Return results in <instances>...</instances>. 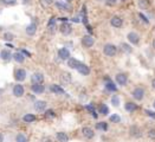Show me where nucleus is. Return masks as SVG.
I'll return each mask as SVG.
<instances>
[{
    "label": "nucleus",
    "mask_w": 155,
    "mask_h": 142,
    "mask_svg": "<svg viewBox=\"0 0 155 142\" xmlns=\"http://www.w3.org/2000/svg\"><path fill=\"white\" fill-rule=\"evenodd\" d=\"M103 52L104 55L108 57H114L117 52V47L113 45V44H105L104 47H103Z\"/></svg>",
    "instance_id": "1"
},
{
    "label": "nucleus",
    "mask_w": 155,
    "mask_h": 142,
    "mask_svg": "<svg viewBox=\"0 0 155 142\" xmlns=\"http://www.w3.org/2000/svg\"><path fill=\"white\" fill-rule=\"evenodd\" d=\"M46 102L45 101H42V99H38L34 102V109L37 113H44L46 110Z\"/></svg>",
    "instance_id": "2"
},
{
    "label": "nucleus",
    "mask_w": 155,
    "mask_h": 142,
    "mask_svg": "<svg viewBox=\"0 0 155 142\" xmlns=\"http://www.w3.org/2000/svg\"><path fill=\"white\" fill-rule=\"evenodd\" d=\"M115 79H116L117 84L124 86V85L127 84V82H128V76L126 75V73H122V72H120V73H117V75L115 76Z\"/></svg>",
    "instance_id": "3"
},
{
    "label": "nucleus",
    "mask_w": 155,
    "mask_h": 142,
    "mask_svg": "<svg viewBox=\"0 0 155 142\" xmlns=\"http://www.w3.org/2000/svg\"><path fill=\"white\" fill-rule=\"evenodd\" d=\"M25 78H26V71L24 70V69H18V70L15 71L14 79L17 82H23V81H25Z\"/></svg>",
    "instance_id": "4"
},
{
    "label": "nucleus",
    "mask_w": 155,
    "mask_h": 142,
    "mask_svg": "<svg viewBox=\"0 0 155 142\" xmlns=\"http://www.w3.org/2000/svg\"><path fill=\"white\" fill-rule=\"evenodd\" d=\"M131 95L136 101H141V99H143V96H144V90L142 88H135L133 90Z\"/></svg>",
    "instance_id": "5"
},
{
    "label": "nucleus",
    "mask_w": 155,
    "mask_h": 142,
    "mask_svg": "<svg viewBox=\"0 0 155 142\" xmlns=\"http://www.w3.org/2000/svg\"><path fill=\"white\" fill-rule=\"evenodd\" d=\"M94 43H95V40H94V38L90 34H85L84 37L82 38V44H83V46L86 47V49L91 47L94 45Z\"/></svg>",
    "instance_id": "6"
},
{
    "label": "nucleus",
    "mask_w": 155,
    "mask_h": 142,
    "mask_svg": "<svg viewBox=\"0 0 155 142\" xmlns=\"http://www.w3.org/2000/svg\"><path fill=\"white\" fill-rule=\"evenodd\" d=\"M110 24H111V26H114V27L120 28L122 25H123V20H122L121 17H118V15H114L113 18L110 19Z\"/></svg>",
    "instance_id": "7"
},
{
    "label": "nucleus",
    "mask_w": 155,
    "mask_h": 142,
    "mask_svg": "<svg viewBox=\"0 0 155 142\" xmlns=\"http://www.w3.org/2000/svg\"><path fill=\"white\" fill-rule=\"evenodd\" d=\"M43 81H44V76L40 72H34L32 76H31V82L32 84H37V83H40L42 84Z\"/></svg>",
    "instance_id": "8"
},
{
    "label": "nucleus",
    "mask_w": 155,
    "mask_h": 142,
    "mask_svg": "<svg viewBox=\"0 0 155 142\" xmlns=\"http://www.w3.org/2000/svg\"><path fill=\"white\" fill-rule=\"evenodd\" d=\"M58 57L63 60H68L70 58V51L66 47H62L58 50Z\"/></svg>",
    "instance_id": "9"
},
{
    "label": "nucleus",
    "mask_w": 155,
    "mask_h": 142,
    "mask_svg": "<svg viewBox=\"0 0 155 142\" xmlns=\"http://www.w3.org/2000/svg\"><path fill=\"white\" fill-rule=\"evenodd\" d=\"M0 58L4 60V62H10L12 58H13V55L7 50V49H4L0 51Z\"/></svg>",
    "instance_id": "10"
},
{
    "label": "nucleus",
    "mask_w": 155,
    "mask_h": 142,
    "mask_svg": "<svg viewBox=\"0 0 155 142\" xmlns=\"http://www.w3.org/2000/svg\"><path fill=\"white\" fill-rule=\"evenodd\" d=\"M13 95L15 97H21V96H24V92H25V90H24V86L21 84H17L13 86Z\"/></svg>",
    "instance_id": "11"
},
{
    "label": "nucleus",
    "mask_w": 155,
    "mask_h": 142,
    "mask_svg": "<svg viewBox=\"0 0 155 142\" xmlns=\"http://www.w3.org/2000/svg\"><path fill=\"white\" fill-rule=\"evenodd\" d=\"M31 90H32V92H34V94H37V95H39V94H43L44 91H45V86L40 83H37V84H32L31 85Z\"/></svg>",
    "instance_id": "12"
},
{
    "label": "nucleus",
    "mask_w": 155,
    "mask_h": 142,
    "mask_svg": "<svg viewBox=\"0 0 155 142\" xmlns=\"http://www.w3.org/2000/svg\"><path fill=\"white\" fill-rule=\"evenodd\" d=\"M127 38L131 44H135V45L139 44V42H140V37H139V34H137L136 32H129Z\"/></svg>",
    "instance_id": "13"
},
{
    "label": "nucleus",
    "mask_w": 155,
    "mask_h": 142,
    "mask_svg": "<svg viewBox=\"0 0 155 142\" xmlns=\"http://www.w3.org/2000/svg\"><path fill=\"white\" fill-rule=\"evenodd\" d=\"M59 30H60V32L64 34V36H68V34H70L71 31H72V27H71V25L69 24V23H63L62 25H60V27H59Z\"/></svg>",
    "instance_id": "14"
},
{
    "label": "nucleus",
    "mask_w": 155,
    "mask_h": 142,
    "mask_svg": "<svg viewBox=\"0 0 155 142\" xmlns=\"http://www.w3.org/2000/svg\"><path fill=\"white\" fill-rule=\"evenodd\" d=\"M50 90H51V92H53L56 95H64L65 94V90L58 84H52L50 86Z\"/></svg>",
    "instance_id": "15"
},
{
    "label": "nucleus",
    "mask_w": 155,
    "mask_h": 142,
    "mask_svg": "<svg viewBox=\"0 0 155 142\" xmlns=\"http://www.w3.org/2000/svg\"><path fill=\"white\" fill-rule=\"evenodd\" d=\"M36 32H37V23L32 21L31 24H28L27 27H26V33H27V36H34Z\"/></svg>",
    "instance_id": "16"
},
{
    "label": "nucleus",
    "mask_w": 155,
    "mask_h": 142,
    "mask_svg": "<svg viewBox=\"0 0 155 142\" xmlns=\"http://www.w3.org/2000/svg\"><path fill=\"white\" fill-rule=\"evenodd\" d=\"M82 133H83V136L86 137V139H92L94 136H95V133H94V130L91 129V128L89 127H84L82 129Z\"/></svg>",
    "instance_id": "17"
},
{
    "label": "nucleus",
    "mask_w": 155,
    "mask_h": 142,
    "mask_svg": "<svg viewBox=\"0 0 155 142\" xmlns=\"http://www.w3.org/2000/svg\"><path fill=\"white\" fill-rule=\"evenodd\" d=\"M79 64H81V62L77 60L76 58H69V59H68V66H69L70 69H76V70H77V68L79 66Z\"/></svg>",
    "instance_id": "18"
},
{
    "label": "nucleus",
    "mask_w": 155,
    "mask_h": 142,
    "mask_svg": "<svg viewBox=\"0 0 155 142\" xmlns=\"http://www.w3.org/2000/svg\"><path fill=\"white\" fill-rule=\"evenodd\" d=\"M77 71H78L81 75H84V76H86V75H89V73H90V69H89V66H88V65H85V64H83V63H81V64H79V66L77 68Z\"/></svg>",
    "instance_id": "19"
},
{
    "label": "nucleus",
    "mask_w": 155,
    "mask_h": 142,
    "mask_svg": "<svg viewBox=\"0 0 155 142\" xmlns=\"http://www.w3.org/2000/svg\"><path fill=\"white\" fill-rule=\"evenodd\" d=\"M36 120H37V116L33 115V114H26V115L23 116V121H24L25 123H32V122H34Z\"/></svg>",
    "instance_id": "20"
},
{
    "label": "nucleus",
    "mask_w": 155,
    "mask_h": 142,
    "mask_svg": "<svg viewBox=\"0 0 155 142\" xmlns=\"http://www.w3.org/2000/svg\"><path fill=\"white\" fill-rule=\"evenodd\" d=\"M13 59L17 62V63L21 64V63L25 62V56H24L23 52H15V53H13Z\"/></svg>",
    "instance_id": "21"
},
{
    "label": "nucleus",
    "mask_w": 155,
    "mask_h": 142,
    "mask_svg": "<svg viewBox=\"0 0 155 142\" xmlns=\"http://www.w3.org/2000/svg\"><path fill=\"white\" fill-rule=\"evenodd\" d=\"M130 134L134 137H140L141 136V129L137 127V126H131L130 127Z\"/></svg>",
    "instance_id": "22"
},
{
    "label": "nucleus",
    "mask_w": 155,
    "mask_h": 142,
    "mask_svg": "<svg viewBox=\"0 0 155 142\" xmlns=\"http://www.w3.org/2000/svg\"><path fill=\"white\" fill-rule=\"evenodd\" d=\"M56 139L59 142H68V141H69V136H68L65 133H63V131H59V133H57V134H56Z\"/></svg>",
    "instance_id": "23"
},
{
    "label": "nucleus",
    "mask_w": 155,
    "mask_h": 142,
    "mask_svg": "<svg viewBox=\"0 0 155 142\" xmlns=\"http://www.w3.org/2000/svg\"><path fill=\"white\" fill-rule=\"evenodd\" d=\"M56 6L59 10H62V11H66V12H70L71 11L70 6L68 4H65V2H62V1H57Z\"/></svg>",
    "instance_id": "24"
},
{
    "label": "nucleus",
    "mask_w": 155,
    "mask_h": 142,
    "mask_svg": "<svg viewBox=\"0 0 155 142\" xmlns=\"http://www.w3.org/2000/svg\"><path fill=\"white\" fill-rule=\"evenodd\" d=\"M105 89H107V90H109V91H116V90H117L116 85L114 84L109 78H105Z\"/></svg>",
    "instance_id": "25"
},
{
    "label": "nucleus",
    "mask_w": 155,
    "mask_h": 142,
    "mask_svg": "<svg viewBox=\"0 0 155 142\" xmlns=\"http://www.w3.org/2000/svg\"><path fill=\"white\" fill-rule=\"evenodd\" d=\"M124 109L129 113H133V111H135L137 109V105L135 103H133V102H127L126 105H124Z\"/></svg>",
    "instance_id": "26"
},
{
    "label": "nucleus",
    "mask_w": 155,
    "mask_h": 142,
    "mask_svg": "<svg viewBox=\"0 0 155 142\" xmlns=\"http://www.w3.org/2000/svg\"><path fill=\"white\" fill-rule=\"evenodd\" d=\"M121 49L123 50V52H126V53H131L133 52V47L127 44V43H122L121 44Z\"/></svg>",
    "instance_id": "27"
},
{
    "label": "nucleus",
    "mask_w": 155,
    "mask_h": 142,
    "mask_svg": "<svg viewBox=\"0 0 155 142\" xmlns=\"http://www.w3.org/2000/svg\"><path fill=\"white\" fill-rule=\"evenodd\" d=\"M60 78H62V82H64V83H70L71 82V75L68 72H63Z\"/></svg>",
    "instance_id": "28"
},
{
    "label": "nucleus",
    "mask_w": 155,
    "mask_h": 142,
    "mask_svg": "<svg viewBox=\"0 0 155 142\" xmlns=\"http://www.w3.org/2000/svg\"><path fill=\"white\" fill-rule=\"evenodd\" d=\"M98 111H99V114H102V115H108V114H109V108H108L105 104H101L98 107Z\"/></svg>",
    "instance_id": "29"
},
{
    "label": "nucleus",
    "mask_w": 155,
    "mask_h": 142,
    "mask_svg": "<svg viewBox=\"0 0 155 142\" xmlns=\"http://www.w3.org/2000/svg\"><path fill=\"white\" fill-rule=\"evenodd\" d=\"M15 142H27V137H26L24 134L19 133V134L15 136Z\"/></svg>",
    "instance_id": "30"
},
{
    "label": "nucleus",
    "mask_w": 155,
    "mask_h": 142,
    "mask_svg": "<svg viewBox=\"0 0 155 142\" xmlns=\"http://www.w3.org/2000/svg\"><path fill=\"white\" fill-rule=\"evenodd\" d=\"M139 6H140V8H142V10L148 8V6H149V0H139Z\"/></svg>",
    "instance_id": "31"
},
{
    "label": "nucleus",
    "mask_w": 155,
    "mask_h": 142,
    "mask_svg": "<svg viewBox=\"0 0 155 142\" xmlns=\"http://www.w3.org/2000/svg\"><path fill=\"white\" fill-rule=\"evenodd\" d=\"M45 117L46 118H55L56 114H55V111L52 109H47V110H45Z\"/></svg>",
    "instance_id": "32"
},
{
    "label": "nucleus",
    "mask_w": 155,
    "mask_h": 142,
    "mask_svg": "<svg viewBox=\"0 0 155 142\" xmlns=\"http://www.w3.org/2000/svg\"><path fill=\"white\" fill-rule=\"evenodd\" d=\"M4 39H5L6 42H12L14 39V34L11 33V32H6V33L4 34Z\"/></svg>",
    "instance_id": "33"
},
{
    "label": "nucleus",
    "mask_w": 155,
    "mask_h": 142,
    "mask_svg": "<svg viewBox=\"0 0 155 142\" xmlns=\"http://www.w3.org/2000/svg\"><path fill=\"white\" fill-rule=\"evenodd\" d=\"M110 122H113V123H120L121 122V117L117 114H114V115L110 116Z\"/></svg>",
    "instance_id": "34"
},
{
    "label": "nucleus",
    "mask_w": 155,
    "mask_h": 142,
    "mask_svg": "<svg viewBox=\"0 0 155 142\" xmlns=\"http://www.w3.org/2000/svg\"><path fill=\"white\" fill-rule=\"evenodd\" d=\"M111 104H113L114 107H118L120 105V97L117 95H114L113 97H111Z\"/></svg>",
    "instance_id": "35"
},
{
    "label": "nucleus",
    "mask_w": 155,
    "mask_h": 142,
    "mask_svg": "<svg viewBox=\"0 0 155 142\" xmlns=\"http://www.w3.org/2000/svg\"><path fill=\"white\" fill-rule=\"evenodd\" d=\"M96 128L98 130H108V124L105 122H99V123L96 124Z\"/></svg>",
    "instance_id": "36"
},
{
    "label": "nucleus",
    "mask_w": 155,
    "mask_h": 142,
    "mask_svg": "<svg viewBox=\"0 0 155 142\" xmlns=\"http://www.w3.org/2000/svg\"><path fill=\"white\" fill-rule=\"evenodd\" d=\"M85 108H86V109H88V110H89V111H90V113L92 114V116H94V117H95V118H96V117H97V114H96V111H95V108H94V107H92V105H91V104H89V105H86V107H85Z\"/></svg>",
    "instance_id": "37"
},
{
    "label": "nucleus",
    "mask_w": 155,
    "mask_h": 142,
    "mask_svg": "<svg viewBox=\"0 0 155 142\" xmlns=\"http://www.w3.org/2000/svg\"><path fill=\"white\" fill-rule=\"evenodd\" d=\"M1 1H2V4L7 5V6H14V5H17V0H1Z\"/></svg>",
    "instance_id": "38"
},
{
    "label": "nucleus",
    "mask_w": 155,
    "mask_h": 142,
    "mask_svg": "<svg viewBox=\"0 0 155 142\" xmlns=\"http://www.w3.org/2000/svg\"><path fill=\"white\" fill-rule=\"evenodd\" d=\"M55 24H56V18H51L50 19V21H49V24H47V26L49 27H55Z\"/></svg>",
    "instance_id": "39"
},
{
    "label": "nucleus",
    "mask_w": 155,
    "mask_h": 142,
    "mask_svg": "<svg viewBox=\"0 0 155 142\" xmlns=\"http://www.w3.org/2000/svg\"><path fill=\"white\" fill-rule=\"evenodd\" d=\"M139 17H140V18L142 19V21H143V23H146V24H149V20H148V18H147V17H146V15H144L143 13H139Z\"/></svg>",
    "instance_id": "40"
},
{
    "label": "nucleus",
    "mask_w": 155,
    "mask_h": 142,
    "mask_svg": "<svg viewBox=\"0 0 155 142\" xmlns=\"http://www.w3.org/2000/svg\"><path fill=\"white\" fill-rule=\"evenodd\" d=\"M148 136H149L150 139L155 140V129H150V130L148 131Z\"/></svg>",
    "instance_id": "41"
},
{
    "label": "nucleus",
    "mask_w": 155,
    "mask_h": 142,
    "mask_svg": "<svg viewBox=\"0 0 155 142\" xmlns=\"http://www.w3.org/2000/svg\"><path fill=\"white\" fill-rule=\"evenodd\" d=\"M105 2H107V5H109V6H113L116 4V0H105Z\"/></svg>",
    "instance_id": "42"
},
{
    "label": "nucleus",
    "mask_w": 155,
    "mask_h": 142,
    "mask_svg": "<svg viewBox=\"0 0 155 142\" xmlns=\"http://www.w3.org/2000/svg\"><path fill=\"white\" fill-rule=\"evenodd\" d=\"M144 113L147 114L148 116H150V117H154V118H155V113H153V111H150V110H146Z\"/></svg>",
    "instance_id": "43"
},
{
    "label": "nucleus",
    "mask_w": 155,
    "mask_h": 142,
    "mask_svg": "<svg viewBox=\"0 0 155 142\" xmlns=\"http://www.w3.org/2000/svg\"><path fill=\"white\" fill-rule=\"evenodd\" d=\"M42 142H52V140L50 137H44V139H42Z\"/></svg>",
    "instance_id": "44"
},
{
    "label": "nucleus",
    "mask_w": 155,
    "mask_h": 142,
    "mask_svg": "<svg viewBox=\"0 0 155 142\" xmlns=\"http://www.w3.org/2000/svg\"><path fill=\"white\" fill-rule=\"evenodd\" d=\"M4 139H5V137H4V134L0 131V142H4Z\"/></svg>",
    "instance_id": "45"
},
{
    "label": "nucleus",
    "mask_w": 155,
    "mask_h": 142,
    "mask_svg": "<svg viewBox=\"0 0 155 142\" xmlns=\"http://www.w3.org/2000/svg\"><path fill=\"white\" fill-rule=\"evenodd\" d=\"M59 20H62V21H68V18H59Z\"/></svg>",
    "instance_id": "46"
},
{
    "label": "nucleus",
    "mask_w": 155,
    "mask_h": 142,
    "mask_svg": "<svg viewBox=\"0 0 155 142\" xmlns=\"http://www.w3.org/2000/svg\"><path fill=\"white\" fill-rule=\"evenodd\" d=\"M23 2H24V4H30L31 0H23Z\"/></svg>",
    "instance_id": "47"
},
{
    "label": "nucleus",
    "mask_w": 155,
    "mask_h": 142,
    "mask_svg": "<svg viewBox=\"0 0 155 142\" xmlns=\"http://www.w3.org/2000/svg\"><path fill=\"white\" fill-rule=\"evenodd\" d=\"M152 86H153V88L155 89V78L153 79V81H152Z\"/></svg>",
    "instance_id": "48"
},
{
    "label": "nucleus",
    "mask_w": 155,
    "mask_h": 142,
    "mask_svg": "<svg viewBox=\"0 0 155 142\" xmlns=\"http://www.w3.org/2000/svg\"><path fill=\"white\" fill-rule=\"evenodd\" d=\"M153 47H154V49H155V38H154V39H153Z\"/></svg>",
    "instance_id": "49"
},
{
    "label": "nucleus",
    "mask_w": 155,
    "mask_h": 142,
    "mask_svg": "<svg viewBox=\"0 0 155 142\" xmlns=\"http://www.w3.org/2000/svg\"><path fill=\"white\" fill-rule=\"evenodd\" d=\"M153 107L155 108V101H154V103H153Z\"/></svg>",
    "instance_id": "50"
},
{
    "label": "nucleus",
    "mask_w": 155,
    "mask_h": 142,
    "mask_svg": "<svg viewBox=\"0 0 155 142\" xmlns=\"http://www.w3.org/2000/svg\"><path fill=\"white\" fill-rule=\"evenodd\" d=\"M121 1H126V0H121Z\"/></svg>",
    "instance_id": "51"
},
{
    "label": "nucleus",
    "mask_w": 155,
    "mask_h": 142,
    "mask_svg": "<svg viewBox=\"0 0 155 142\" xmlns=\"http://www.w3.org/2000/svg\"><path fill=\"white\" fill-rule=\"evenodd\" d=\"M46 1H51V0H46Z\"/></svg>",
    "instance_id": "52"
},
{
    "label": "nucleus",
    "mask_w": 155,
    "mask_h": 142,
    "mask_svg": "<svg viewBox=\"0 0 155 142\" xmlns=\"http://www.w3.org/2000/svg\"><path fill=\"white\" fill-rule=\"evenodd\" d=\"M68 1H71V0H68Z\"/></svg>",
    "instance_id": "53"
}]
</instances>
